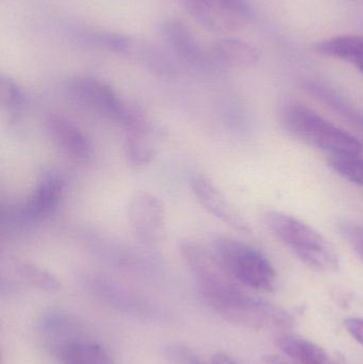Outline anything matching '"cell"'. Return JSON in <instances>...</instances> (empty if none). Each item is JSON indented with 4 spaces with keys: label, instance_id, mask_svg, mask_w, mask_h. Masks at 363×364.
Segmentation results:
<instances>
[{
    "label": "cell",
    "instance_id": "17",
    "mask_svg": "<svg viewBox=\"0 0 363 364\" xmlns=\"http://www.w3.org/2000/svg\"><path fill=\"white\" fill-rule=\"evenodd\" d=\"M58 353L63 364H114L102 346L85 340H72Z\"/></svg>",
    "mask_w": 363,
    "mask_h": 364
},
{
    "label": "cell",
    "instance_id": "11",
    "mask_svg": "<svg viewBox=\"0 0 363 364\" xmlns=\"http://www.w3.org/2000/svg\"><path fill=\"white\" fill-rule=\"evenodd\" d=\"M160 32L166 45L185 63L202 70L210 68L212 58L205 53L193 32L183 21L177 18L164 19Z\"/></svg>",
    "mask_w": 363,
    "mask_h": 364
},
{
    "label": "cell",
    "instance_id": "10",
    "mask_svg": "<svg viewBox=\"0 0 363 364\" xmlns=\"http://www.w3.org/2000/svg\"><path fill=\"white\" fill-rule=\"evenodd\" d=\"M47 134L61 153L70 159L87 162L93 156V145L75 122L62 114H50L46 121Z\"/></svg>",
    "mask_w": 363,
    "mask_h": 364
},
{
    "label": "cell",
    "instance_id": "3",
    "mask_svg": "<svg viewBox=\"0 0 363 364\" xmlns=\"http://www.w3.org/2000/svg\"><path fill=\"white\" fill-rule=\"evenodd\" d=\"M281 121L290 136L309 146L330 155L362 154V145L357 139L300 102H287L281 109Z\"/></svg>",
    "mask_w": 363,
    "mask_h": 364
},
{
    "label": "cell",
    "instance_id": "9",
    "mask_svg": "<svg viewBox=\"0 0 363 364\" xmlns=\"http://www.w3.org/2000/svg\"><path fill=\"white\" fill-rule=\"evenodd\" d=\"M190 186L198 203L211 215L239 232H251L249 223L210 179L204 175H195L192 177Z\"/></svg>",
    "mask_w": 363,
    "mask_h": 364
},
{
    "label": "cell",
    "instance_id": "24",
    "mask_svg": "<svg viewBox=\"0 0 363 364\" xmlns=\"http://www.w3.org/2000/svg\"><path fill=\"white\" fill-rule=\"evenodd\" d=\"M189 364H204L200 363L195 356H189L188 358ZM210 364H237L234 359L230 358L229 356L225 354H217L212 357Z\"/></svg>",
    "mask_w": 363,
    "mask_h": 364
},
{
    "label": "cell",
    "instance_id": "21",
    "mask_svg": "<svg viewBox=\"0 0 363 364\" xmlns=\"http://www.w3.org/2000/svg\"><path fill=\"white\" fill-rule=\"evenodd\" d=\"M0 102L10 114L21 112L25 106V92L14 79L6 75L0 76Z\"/></svg>",
    "mask_w": 363,
    "mask_h": 364
},
{
    "label": "cell",
    "instance_id": "16",
    "mask_svg": "<svg viewBox=\"0 0 363 364\" xmlns=\"http://www.w3.org/2000/svg\"><path fill=\"white\" fill-rule=\"evenodd\" d=\"M315 50L357 66L363 60V36L355 34L334 36L318 43Z\"/></svg>",
    "mask_w": 363,
    "mask_h": 364
},
{
    "label": "cell",
    "instance_id": "18",
    "mask_svg": "<svg viewBox=\"0 0 363 364\" xmlns=\"http://www.w3.org/2000/svg\"><path fill=\"white\" fill-rule=\"evenodd\" d=\"M82 36L87 43L121 55H131L136 48V43L131 38L115 32L90 30L83 32Z\"/></svg>",
    "mask_w": 363,
    "mask_h": 364
},
{
    "label": "cell",
    "instance_id": "8",
    "mask_svg": "<svg viewBox=\"0 0 363 364\" xmlns=\"http://www.w3.org/2000/svg\"><path fill=\"white\" fill-rule=\"evenodd\" d=\"M130 228L147 247L159 245L166 235V211L163 201L149 192H138L127 208Z\"/></svg>",
    "mask_w": 363,
    "mask_h": 364
},
{
    "label": "cell",
    "instance_id": "20",
    "mask_svg": "<svg viewBox=\"0 0 363 364\" xmlns=\"http://www.w3.org/2000/svg\"><path fill=\"white\" fill-rule=\"evenodd\" d=\"M330 166L341 177L363 186V158L360 155H332Z\"/></svg>",
    "mask_w": 363,
    "mask_h": 364
},
{
    "label": "cell",
    "instance_id": "19",
    "mask_svg": "<svg viewBox=\"0 0 363 364\" xmlns=\"http://www.w3.org/2000/svg\"><path fill=\"white\" fill-rule=\"evenodd\" d=\"M17 273L30 284L43 290L55 291L61 287V282L47 269L29 261L19 260L16 264Z\"/></svg>",
    "mask_w": 363,
    "mask_h": 364
},
{
    "label": "cell",
    "instance_id": "12",
    "mask_svg": "<svg viewBox=\"0 0 363 364\" xmlns=\"http://www.w3.org/2000/svg\"><path fill=\"white\" fill-rule=\"evenodd\" d=\"M306 91L315 100L332 109L343 121L356 130L360 138L363 139V112L350 104L338 92L319 81H308L305 83Z\"/></svg>",
    "mask_w": 363,
    "mask_h": 364
},
{
    "label": "cell",
    "instance_id": "14",
    "mask_svg": "<svg viewBox=\"0 0 363 364\" xmlns=\"http://www.w3.org/2000/svg\"><path fill=\"white\" fill-rule=\"evenodd\" d=\"M277 348L298 364H337L317 344L300 336L279 333L275 339Z\"/></svg>",
    "mask_w": 363,
    "mask_h": 364
},
{
    "label": "cell",
    "instance_id": "6",
    "mask_svg": "<svg viewBox=\"0 0 363 364\" xmlns=\"http://www.w3.org/2000/svg\"><path fill=\"white\" fill-rule=\"evenodd\" d=\"M65 182L57 173H45L36 182L29 198L19 205L2 211V225L9 228L21 229L33 226L48 218L61 201Z\"/></svg>",
    "mask_w": 363,
    "mask_h": 364
},
{
    "label": "cell",
    "instance_id": "7",
    "mask_svg": "<svg viewBox=\"0 0 363 364\" xmlns=\"http://www.w3.org/2000/svg\"><path fill=\"white\" fill-rule=\"evenodd\" d=\"M189 14L209 31L226 33L249 23L253 16L246 0H181Z\"/></svg>",
    "mask_w": 363,
    "mask_h": 364
},
{
    "label": "cell",
    "instance_id": "4",
    "mask_svg": "<svg viewBox=\"0 0 363 364\" xmlns=\"http://www.w3.org/2000/svg\"><path fill=\"white\" fill-rule=\"evenodd\" d=\"M211 250L221 269L239 284L264 292H271L276 287L274 267L253 246L228 237H220L213 242Z\"/></svg>",
    "mask_w": 363,
    "mask_h": 364
},
{
    "label": "cell",
    "instance_id": "1",
    "mask_svg": "<svg viewBox=\"0 0 363 364\" xmlns=\"http://www.w3.org/2000/svg\"><path fill=\"white\" fill-rule=\"evenodd\" d=\"M217 260L194 269L200 292L209 306L224 320L253 329L291 328L293 318L283 308L253 296L222 275Z\"/></svg>",
    "mask_w": 363,
    "mask_h": 364
},
{
    "label": "cell",
    "instance_id": "23",
    "mask_svg": "<svg viewBox=\"0 0 363 364\" xmlns=\"http://www.w3.org/2000/svg\"><path fill=\"white\" fill-rule=\"evenodd\" d=\"M347 333L363 346V320L358 318H349L345 320Z\"/></svg>",
    "mask_w": 363,
    "mask_h": 364
},
{
    "label": "cell",
    "instance_id": "25",
    "mask_svg": "<svg viewBox=\"0 0 363 364\" xmlns=\"http://www.w3.org/2000/svg\"><path fill=\"white\" fill-rule=\"evenodd\" d=\"M269 364H290L283 361V359L277 358V357H270L268 358Z\"/></svg>",
    "mask_w": 363,
    "mask_h": 364
},
{
    "label": "cell",
    "instance_id": "2",
    "mask_svg": "<svg viewBox=\"0 0 363 364\" xmlns=\"http://www.w3.org/2000/svg\"><path fill=\"white\" fill-rule=\"evenodd\" d=\"M269 230L305 265L320 273H335L340 267L338 254L330 241L313 227L285 212L264 214Z\"/></svg>",
    "mask_w": 363,
    "mask_h": 364
},
{
    "label": "cell",
    "instance_id": "22",
    "mask_svg": "<svg viewBox=\"0 0 363 364\" xmlns=\"http://www.w3.org/2000/svg\"><path fill=\"white\" fill-rule=\"evenodd\" d=\"M340 231L352 250L363 260V227L355 224H343Z\"/></svg>",
    "mask_w": 363,
    "mask_h": 364
},
{
    "label": "cell",
    "instance_id": "5",
    "mask_svg": "<svg viewBox=\"0 0 363 364\" xmlns=\"http://www.w3.org/2000/svg\"><path fill=\"white\" fill-rule=\"evenodd\" d=\"M67 87L70 95L79 104L121 124L125 129L136 125L144 117L142 113L128 106L108 83L95 77H75L70 79Z\"/></svg>",
    "mask_w": 363,
    "mask_h": 364
},
{
    "label": "cell",
    "instance_id": "15",
    "mask_svg": "<svg viewBox=\"0 0 363 364\" xmlns=\"http://www.w3.org/2000/svg\"><path fill=\"white\" fill-rule=\"evenodd\" d=\"M149 134L151 128L147 122L126 130L124 153L132 166H147L155 158L156 149L149 140Z\"/></svg>",
    "mask_w": 363,
    "mask_h": 364
},
{
    "label": "cell",
    "instance_id": "13",
    "mask_svg": "<svg viewBox=\"0 0 363 364\" xmlns=\"http://www.w3.org/2000/svg\"><path fill=\"white\" fill-rule=\"evenodd\" d=\"M211 58L224 65L251 68L257 65L260 53L255 46L239 38H222L211 48Z\"/></svg>",
    "mask_w": 363,
    "mask_h": 364
}]
</instances>
